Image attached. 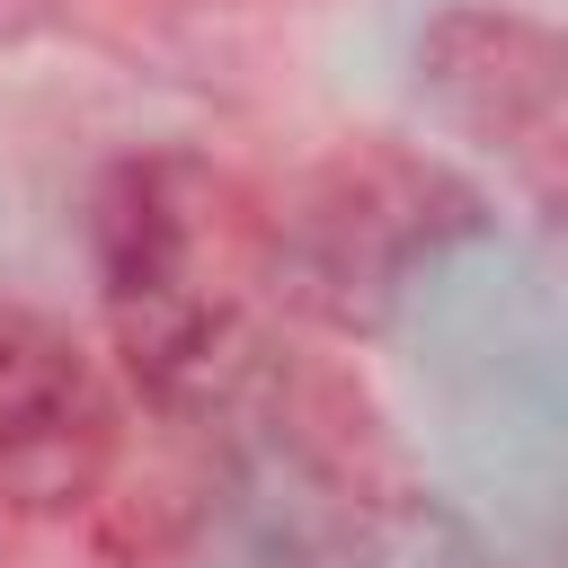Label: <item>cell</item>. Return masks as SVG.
<instances>
[{"label":"cell","mask_w":568,"mask_h":568,"mask_svg":"<svg viewBox=\"0 0 568 568\" xmlns=\"http://www.w3.org/2000/svg\"><path fill=\"white\" fill-rule=\"evenodd\" d=\"M470 231H479V195L444 160L364 133L328 151L284 213H266V284L328 328H373L399 302L408 266Z\"/></svg>","instance_id":"7a4b0ae2"},{"label":"cell","mask_w":568,"mask_h":568,"mask_svg":"<svg viewBox=\"0 0 568 568\" xmlns=\"http://www.w3.org/2000/svg\"><path fill=\"white\" fill-rule=\"evenodd\" d=\"M115 462V399L71 328L0 311V515H71Z\"/></svg>","instance_id":"277c9868"},{"label":"cell","mask_w":568,"mask_h":568,"mask_svg":"<svg viewBox=\"0 0 568 568\" xmlns=\"http://www.w3.org/2000/svg\"><path fill=\"white\" fill-rule=\"evenodd\" d=\"M98 302L124 373L160 408H204L248 364L266 284V213L195 151H133L89 195Z\"/></svg>","instance_id":"6da1fadb"},{"label":"cell","mask_w":568,"mask_h":568,"mask_svg":"<svg viewBox=\"0 0 568 568\" xmlns=\"http://www.w3.org/2000/svg\"><path fill=\"white\" fill-rule=\"evenodd\" d=\"M213 9V0H204ZM222 9H293V0H222Z\"/></svg>","instance_id":"5b68a950"},{"label":"cell","mask_w":568,"mask_h":568,"mask_svg":"<svg viewBox=\"0 0 568 568\" xmlns=\"http://www.w3.org/2000/svg\"><path fill=\"white\" fill-rule=\"evenodd\" d=\"M417 89L435 98V115L453 133H470L479 151H497L532 204H559V36L541 18L515 9H444L417 44Z\"/></svg>","instance_id":"3957f363"}]
</instances>
